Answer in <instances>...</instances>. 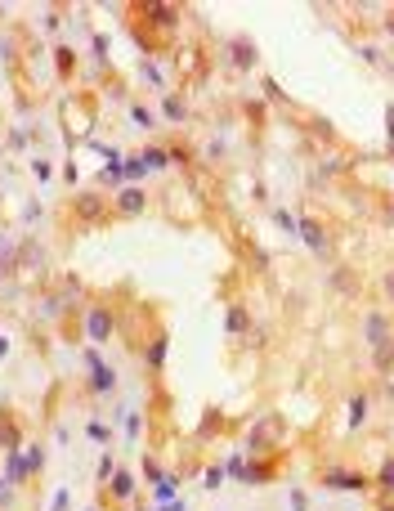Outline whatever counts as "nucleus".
Masks as SVG:
<instances>
[{
  "label": "nucleus",
  "mask_w": 394,
  "mask_h": 511,
  "mask_svg": "<svg viewBox=\"0 0 394 511\" xmlns=\"http://www.w3.org/2000/svg\"><path fill=\"white\" fill-rule=\"evenodd\" d=\"M85 435H90V440H99V444H103V440H108V426H103V422H90V426H85Z\"/></svg>",
  "instance_id": "5701e85b"
},
{
  "label": "nucleus",
  "mask_w": 394,
  "mask_h": 511,
  "mask_svg": "<svg viewBox=\"0 0 394 511\" xmlns=\"http://www.w3.org/2000/svg\"><path fill=\"white\" fill-rule=\"evenodd\" d=\"M144 476H148V480H153V484H162V480H170V476H166V471H162V467H157V462H153V458H148V462H144Z\"/></svg>",
  "instance_id": "aec40b11"
},
{
  "label": "nucleus",
  "mask_w": 394,
  "mask_h": 511,
  "mask_svg": "<svg viewBox=\"0 0 394 511\" xmlns=\"http://www.w3.org/2000/svg\"><path fill=\"white\" fill-rule=\"evenodd\" d=\"M305 507H310V503H305V493H300V489H291V511H305Z\"/></svg>",
  "instance_id": "c756f323"
},
{
  "label": "nucleus",
  "mask_w": 394,
  "mask_h": 511,
  "mask_svg": "<svg viewBox=\"0 0 394 511\" xmlns=\"http://www.w3.org/2000/svg\"><path fill=\"white\" fill-rule=\"evenodd\" d=\"M224 58H229V68H255V50H251V41H229L224 45Z\"/></svg>",
  "instance_id": "423d86ee"
},
{
  "label": "nucleus",
  "mask_w": 394,
  "mask_h": 511,
  "mask_svg": "<svg viewBox=\"0 0 394 511\" xmlns=\"http://www.w3.org/2000/svg\"><path fill=\"white\" fill-rule=\"evenodd\" d=\"M77 215H81V220H103V198H99V193H81V198H77Z\"/></svg>",
  "instance_id": "6e6552de"
},
{
  "label": "nucleus",
  "mask_w": 394,
  "mask_h": 511,
  "mask_svg": "<svg viewBox=\"0 0 394 511\" xmlns=\"http://www.w3.org/2000/svg\"><path fill=\"white\" fill-rule=\"evenodd\" d=\"M27 476H36L32 462H27V453H9V458H5V480H9V484H27Z\"/></svg>",
  "instance_id": "39448f33"
},
{
  "label": "nucleus",
  "mask_w": 394,
  "mask_h": 511,
  "mask_svg": "<svg viewBox=\"0 0 394 511\" xmlns=\"http://www.w3.org/2000/svg\"><path fill=\"white\" fill-rule=\"evenodd\" d=\"M327 489H350V493H359L367 489V476H359V471H327Z\"/></svg>",
  "instance_id": "7ed1b4c3"
},
{
  "label": "nucleus",
  "mask_w": 394,
  "mask_h": 511,
  "mask_svg": "<svg viewBox=\"0 0 394 511\" xmlns=\"http://www.w3.org/2000/svg\"><path fill=\"white\" fill-rule=\"evenodd\" d=\"M32 170H36V179H49V175H54V170H49V162H45V157H36V162H32Z\"/></svg>",
  "instance_id": "393cba45"
},
{
  "label": "nucleus",
  "mask_w": 394,
  "mask_h": 511,
  "mask_svg": "<svg viewBox=\"0 0 394 511\" xmlns=\"http://www.w3.org/2000/svg\"><path fill=\"white\" fill-rule=\"evenodd\" d=\"M121 417H126V412H121ZM126 431H130V435H139V431H144V422H139V412H130V417H126Z\"/></svg>",
  "instance_id": "bb28decb"
},
{
  "label": "nucleus",
  "mask_w": 394,
  "mask_h": 511,
  "mask_svg": "<svg viewBox=\"0 0 394 511\" xmlns=\"http://www.w3.org/2000/svg\"><path fill=\"white\" fill-rule=\"evenodd\" d=\"M27 462H32V471H41V467H45V448L32 444V448H27Z\"/></svg>",
  "instance_id": "412c9836"
},
{
  "label": "nucleus",
  "mask_w": 394,
  "mask_h": 511,
  "mask_svg": "<svg viewBox=\"0 0 394 511\" xmlns=\"http://www.w3.org/2000/svg\"><path fill=\"white\" fill-rule=\"evenodd\" d=\"M81 327H85V336H90V341H108L117 332V314L108 310L103 301H90L85 314H81Z\"/></svg>",
  "instance_id": "f257e3e1"
},
{
  "label": "nucleus",
  "mask_w": 394,
  "mask_h": 511,
  "mask_svg": "<svg viewBox=\"0 0 394 511\" xmlns=\"http://www.w3.org/2000/svg\"><path fill=\"white\" fill-rule=\"evenodd\" d=\"M144 206H148V193H144L139 184H121V189H117V211H121V215H139Z\"/></svg>",
  "instance_id": "f03ea898"
},
{
  "label": "nucleus",
  "mask_w": 394,
  "mask_h": 511,
  "mask_svg": "<svg viewBox=\"0 0 394 511\" xmlns=\"http://www.w3.org/2000/svg\"><path fill=\"white\" fill-rule=\"evenodd\" d=\"M0 444L9 448V453H18V444H23V435H18V426L9 422V417H0Z\"/></svg>",
  "instance_id": "4468645a"
},
{
  "label": "nucleus",
  "mask_w": 394,
  "mask_h": 511,
  "mask_svg": "<svg viewBox=\"0 0 394 511\" xmlns=\"http://www.w3.org/2000/svg\"><path fill=\"white\" fill-rule=\"evenodd\" d=\"M162 511H184V503H179V498H175V503H166Z\"/></svg>",
  "instance_id": "473e14b6"
},
{
  "label": "nucleus",
  "mask_w": 394,
  "mask_h": 511,
  "mask_svg": "<svg viewBox=\"0 0 394 511\" xmlns=\"http://www.w3.org/2000/svg\"><path fill=\"white\" fill-rule=\"evenodd\" d=\"M265 99H278V103H287V94L278 90V81H265Z\"/></svg>",
  "instance_id": "b1692460"
},
{
  "label": "nucleus",
  "mask_w": 394,
  "mask_h": 511,
  "mask_svg": "<svg viewBox=\"0 0 394 511\" xmlns=\"http://www.w3.org/2000/svg\"><path fill=\"white\" fill-rule=\"evenodd\" d=\"M386 32H390V36H394V14H390V18H386Z\"/></svg>",
  "instance_id": "72a5a7b5"
},
{
  "label": "nucleus",
  "mask_w": 394,
  "mask_h": 511,
  "mask_svg": "<svg viewBox=\"0 0 394 511\" xmlns=\"http://www.w3.org/2000/svg\"><path fill=\"white\" fill-rule=\"evenodd\" d=\"M376 489H394V458L381 467V476H376Z\"/></svg>",
  "instance_id": "a211bd4d"
},
{
  "label": "nucleus",
  "mask_w": 394,
  "mask_h": 511,
  "mask_svg": "<svg viewBox=\"0 0 394 511\" xmlns=\"http://www.w3.org/2000/svg\"><path fill=\"white\" fill-rule=\"evenodd\" d=\"M246 467H251V462H246V453H233V458H229V467H224V476L246 480Z\"/></svg>",
  "instance_id": "2eb2a0df"
},
{
  "label": "nucleus",
  "mask_w": 394,
  "mask_h": 511,
  "mask_svg": "<svg viewBox=\"0 0 394 511\" xmlns=\"http://www.w3.org/2000/svg\"><path fill=\"white\" fill-rule=\"evenodd\" d=\"M130 117H134V126H144V130H153L157 121H153V113H148L144 103H130Z\"/></svg>",
  "instance_id": "dca6fc26"
},
{
  "label": "nucleus",
  "mask_w": 394,
  "mask_h": 511,
  "mask_svg": "<svg viewBox=\"0 0 394 511\" xmlns=\"http://www.w3.org/2000/svg\"><path fill=\"white\" fill-rule=\"evenodd\" d=\"M386 296H390V301H394V270H390V274H386Z\"/></svg>",
  "instance_id": "2f4dec72"
},
{
  "label": "nucleus",
  "mask_w": 394,
  "mask_h": 511,
  "mask_svg": "<svg viewBox=\"0 0 394 511\" xmlns=\"http://www.w3.org/2000/svg\"><path fill=\"white\" fill-rule=\"evenodd\" d=\"M153 489H157V503H175V480H162Z\"/></svg>",
  "instance_id": "6ab92c4d"
},
{
  "label": "nucleus",
  "mask_w": 394,
  "mask_h": 511,
  "mask_svg": "<svg viewBox=\"0 0 394 511\" xmlns=\"http://www.w3.org/2000/svg\"><path fill=\"white\" fill-rule=\"evenodd\" d=\"M166 350H170L166 332H157L153 341H148V368H153V372H162V363H166Z\"/></svg>",
  "instance_id": "9d476101"
},
{
  "label": "nucleus",
  "mask_w": 394,
  "mask_h": 511,
  "mask_svg": "<svg viewBox=\"0 0 394 511\" xmlns=\"http://www.w3.org/2000/svg\"><path fill=\"white\" fill-rule=\"evenodd\" d=\"M113 471H117V462H113V458L99 462V480H113Z\"/></svg>",
  "instance_id": "a878e982"
},
{
  "label": "nucleus",
  "mask_w": 394,
  "mask_h": 511,
  "mask_svg": "<svg viewBox=\"0 0 394 511\" xmlns=\"http://www.w3.org/2000/svg\"><path fill=\"white\" fill-rule=\"evenodd\" d=\"M9 503H14V484H9L5 476H0V511H5Z\"/></svg>",
  "instance_id": "4be33fe9"
},
{
  "label": "nucleus",
  "mask_w": 394,
  "mask_h": 511,
  "mask_svg": "<svg viewBox=\"0 0 394 511\" xmlns=\"http://www.w3.org/2000/svg\"><path fill=\"white\" fill-rule=\"evenodd\" d=\"M113 386H117V372L108 368V363H99V368H90V391H94V395H108Z\"/></svg>",
  "instance_id": "1a4fd4ad"
},
{
  "label": "nucleus",
  "mask_w": 394,
  "mask_h": 511,
  "mask_svg": "<svg viewBox=\"0 0 394 511\" xmlns=\"http://www.w3.org/2000/svg\"><path fill=\"white\" fill-rule=\"evenodd\" d=\"M390 225H394V206H390Z\"/></svg>",
  "instance_id": "f704fd0d"
},
{
  "label": "nucleus",
  "mask_w": 394,
  "mask_h": 511,
  "mask_svg": "<svg viewBox=\"0 0 394 511\" xmlns=\"http://www.w3.org/2000/svg\"><path fill=\"white\" fill-rule=\"evenodd\" d=\"M130 493H134V476H130L126 467H117V471H113V489H108V498H113V503H126Z\"/></svg>",
  "instance_id": "0eeeda50"
},
{
  "label": "nucleus",
  "mask_w": 394,
  "mask_h": 511,
  "mask_svg": "<svg viewBox=\"0 0 394 511\" xmlns=\"http://www.w3.org/2000/svg\"><path fill=\"white\" fill-rule=\"evenodd\" d=\"M296 234H300L305 242H310L314 251H327V234H323V225H318V220H310V215H300V220H296Z\"/></svg>",
  "instance_id": "20e7f679"
},
{
  "label": "nucleus",
  "mask_w": 394,
  "mask_h": 511,
  "mask_svg": "<svg viewBox=\"0 0 394 511\" xmlns=\"http://www.w3.org/2000/svg\"><path fill=\"white\" fill-rule=\"evenodd\" d=\"M49 511H68V489H58V493H54V507H49Z\"/></svg>",
  "instance_id": "7c9ffc66"
},
{
  "label": "nucleus",
  "mask_w": 394,
  "mask_h": 511,
  "mask_svg": "<svg viewBox=\"0 0 394 511\" xmlns=\"http://www.w3.org/2000/svg\"><path fill=\"white\" fill-rule=\"evenodd\" d=\"M162 113H166L170 121H184V117H189V103H184L179 94H162Z\"/></svg>",
  "instance_id": "ddd939ff"
},
{
  "label": "nucleus",
  "mask_w": 394,
  "mask_h": 511,
  "mask_svg": "<svg viewBox=\"0 0 394 511\" xmlns=\"http://www.w3.org/2000/svg\"><path fill=\"white\" fill-rule=\"evenodd\" d=\"M246 327H251V314H246L242 305H229V314H224V332H229V336H242Z\"/></svg>",
  "instance_id": "9b49d317"
},
{
  "label": "nucleus",
  "mask_w": 394,
  "mask_h": 511,
  "mask_svg": "<svg viewBox=\"0 0 394 511\" xmlns=\"http://www.w3.org/2000/svg\"><path fill=\"white\" fill-rule=\"evenodd\" d=\"M363 417H367V399H363V395H354V399H350V426H359Z\"/></svg>",
  "instance_id": "f3484780"
},
{
  "label": "nucleus",
  "mask_w": 394,
  "mask_h": 511,
  "mask_svg": "<svg viewBox=\"0 0 394 511\" xmlns=\"http://www.w3.org/2000/svg\"><path fill=\"white\" fill-rule=\"evenodd\" d=\"M274 220H278L282 229H296V215H287V211H274Z\"/></svg>",
  "instance_id": "c85d7f7f"
},
{
  "label": "nucleus",
  "mask_w": 394,
  "mask_h": 511,
  "mask_svg": "<svg viewBox=\"0 0 394 511\" xmlns=\"http://www.w3.org/2000/svg\"><path fill=\"white\" fill-rule=\"evenodd\" d=\"M139 162H144V170H166L170 166V153L157 149V144H148V149L139 153Z\"/></svg>",
  "instance_id": "f8f14e48"
},
{
  "label": "nucleus",
  "mask_w": 394,
  "mask_h": 511,
  "mask_svg": "<svg viewBox=\"0 0 394 511\" xmlns=\"http://www.w3.org/2000/svg\"><path fill=\"white\" fill-rule=\"evenodd\" d=\"M359 54L367 58V63H381V50H376V45H359Z\"/></svg>",
  "instance_id": "cd10ccee"
}]
</instances>
